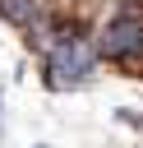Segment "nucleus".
Segmentation results:
<instances>
[{
    "mask_svg": "<svg viewBox=\"0 0 143 148\" xmlns=\"http://www.w3.org/2000/svg\"><path fill=\"white\" fill-rule=\"evenodd\" d=\"M37 148H46V143H37Z\"/></svg>",
    "mask_w": 143,
    "mask_h": 148,
    "instance_id": "6",
    "label": "nucleus"
},
{
    "mask_svg": "<svg viewBox=\"0 0 143 148\" xmlns=\"http://www.w3.org/2000/svg\"><path fill=\"white\" fill-rule=\"evenodd\" d=\"M134 79H143V60H138V69H134Z\"/></svg>",
    "mask_w": 143,
    "mask_h": 148,
    "instance_id": "4",
    "label": "nucleus"
},
{
    "mask_svg": "<svg viewBox=\"0 0 143 148\" xmlns=\"http://www.w3.org/2000/svg\"><path fill=\"white\" fill-rule=\"evenodd\" d=\"M42 9H46V0H0V18H5L9 28H18V32H23Z\"/></svg>",
    "mask_w": 143,
    "mask_h": 148,
    "instance_id": "3",
    "label": "nucleus"
},
{
    "mask_svg": "<svg viewBox=\"0 0 143 148\" xmlns=\"http://www.w3.org/2000/svg\"><path fill=\"white\" fill-rule=\"evenodd\" d=\"M0 130H5V116H0Z\"/></svg>",
    "mask_w": 143,
    "mask_h": 148,
    "instance_id": "5",
    "label": "nucleus"
},
{
    "mask_svg": "<svg viewBox=\"0 0 143 148\" xmlns=\"http://www.w3.org/2000/svg\"><path fill=\"white\" fill-rule=\"evenodd\" d=\"M92 42L101 65L138 69L143 60V0H111V9L92 23Z\"/></svg>",
    "mask_w": 143,
    "mask_h": 148,
    "instance_id": "2",
    "label": "nucleus"
},
{
    "mask_svg": "<svg viewBox=\"0 0 143 148\" xmlns=\"http://www.w3.org/2000/svg\"><path fill=\"white\" fill-rule=\"evenodd\" d=\"M101 56L92 42V23L78 14H60L55 18V37L42 51V83L51 92H78L97 79Z\"/></svg>",
    "mask_w": 143,
    "mask_h": 148,
    "instance_id": "1",
    "label": "nucleus"
}]
</instances>
